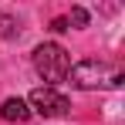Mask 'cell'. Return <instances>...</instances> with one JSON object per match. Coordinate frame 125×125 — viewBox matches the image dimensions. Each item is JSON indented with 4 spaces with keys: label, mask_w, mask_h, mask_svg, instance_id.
I'll use <instances>...</instances> for the list:
<instances>
[{
    "label": "cell",
    "mask_w": 125,
    "mask_h": 125,
    "mask_svg": "<svg viewBox=\"0 0 125 125\" xmlns=\"http://www.w3.org/2000/svg\"><path fill=\"white\" fill-rule=\"evenodd\" d=\"M0 118H3V122H17V125H24L27 118H31V108H27V102H24V98H7V102L0 105Z\"/></svg>",
    "instance_id": "obj_4"
},
{
    "label": "cell",
    "mask_w": 125,
    "mask_h": 125,
    "mask_svg": "<svg viewBox=\"0 0 125 125\" xmlns=\"http://www.w3.org/2000/svg\"><path fill=\"white\" fill-rule=\"evenodd\" d=\"M27 108L31 112H37V115H44V118H61V115H68L71 112V102L64 98L58 88H34L31 95H27Z\"/></svg>",
    "instance_id": "obj_3"
},
{
    "label": "cell",
    "mask_w": 125,
    "mask_h": 125,
    "mask_svg": "<svg viewBox=\"0 0 125 125\" xmlns=\"http://www.w3.org/2000/svg\"><path fill=\"white\" fill-rule=\"evenodd\" d=\"M31 61H34V71L47 81V88L64 81L68 71H71V58H68V51L61 44H41V47H34V58Z\"/></svg>",
    "instance_id": "obj_2"
},
{
    "label": "cell",
    "mask_w": 125,
    "mask_h": 125,
    "mask_svg": "<svg viewBox=\"0 0 125 125\" xmlns=\"http://www.w3.org/2000/svg\"><path fill=\"white\" fill-rule=\"evenodd\" d=\"M71 21H74V27H84V24H88V10H84V7H71Z\"/></svg>",
    "instance_id": "obj_6"
},
{
    "label": "cell",
    "mask_w": 125,
    "mask_h": 125,
    "mask_svg": "<svg viewBox=\"0 0 125 125\" xmlns=\"http://www.w3.org/2000/svg\"><path fill=\"white\" fill-rule=\"evenodd\" d=\"M51 31H54V34H61V31H71V27H68V17H54V21H51Z\"/></svg>",
    "instance_id": "obj_7"
},
{
    "label": "cell",
    "mask_w": 125,
    "mask_h": 125,
    "mask_svg": "<svg viewBox=\"0 0 125 125\" xmlns=\"http://www.w3.org/2000/svg\"><path fill=\"white\" fill-rule=\"evenodd\" d=\"M17 34H21L17 17H10V14H3V10H0V37H3V41H14Z\"/></svg>",
    "instance_id": "obj_5"
},
{
    "label": "cell",
    "mask_w": 125,
    "mask_h": 125,
    "mask_svg": "<svg viewBox=\"0 0 125 125\" xmlns=\"http://www.w3.org/2000/svg\"><path fill=\"white\" fill-rule=\"evenodd\" d=\"M68 78H71L74 88H84V91H91V88H122L125 84V74L118 68H112V64H105V61H95V58L71 64Z\"/></svg>",
    "instance_id": "obj_1"
}]
</instances>
